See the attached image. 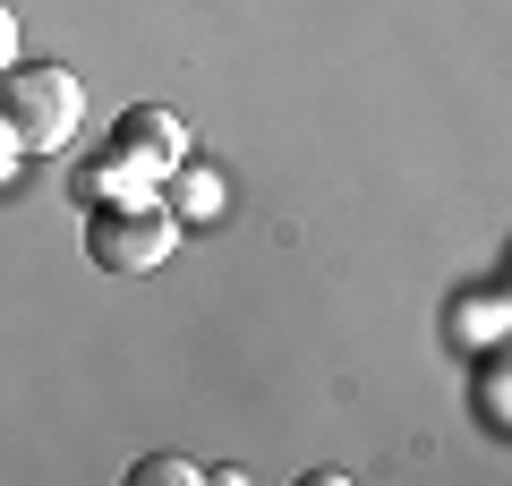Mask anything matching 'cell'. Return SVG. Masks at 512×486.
I'll use <instances>...</instances> for the list:
<instances>
[{
    "mask_svg": "<svg viewBox=\"0 0 512 486\" xmlns=\"http://www.w3.org/2000/svg\"><path fill=\"white\" fill-rule=\"evenodd\" d=\"M180 248V214H163L154 197H111L86 214V256L103 273H154Z\"/></svg>",
    "mask_w": 512,
    "mask_h": 486,
    "instance_id": "7a4b0ae2",
    "label": "cell"
},
{
    "mask_svg": "<svg viewBox=\"0 0 512 486\" xmlns=\"http://www.w3.org/2000/svg\"><path fill=\"white\" fill-rule=\"evenodd\" d=\"M9 60H18V18L0 9V69H9Z\"/></svg>",
    "mask_w": 512,
    "mask_h": 486,
    "instance_id": "52a82bcc",
    "label": "cell"
},
{
    "mask_svg": "<svg viewBox=\"0 0 512 486\" xmlns=\"http://www.w3.org/2000/svg\"><path fill=\"white\" fill-rule=\"evenodd\" d=\"M171 180H180V205H188V214H222V188L205 180V171H188V162H180Z\"/></svg>",
    "mask_w": 512,
    "mask_h": 486,
    "instance_id": "5b68a950",
    "label": "cell"
},
{
    "mask_svg": "<svg viewBox=\"0 0 512 486\" xmlns=\"http://www.w3.org/2000/svg\"><path fill=\"white\" fill-rule=\"evenodd\" d=\"M77 111H86V86H77L69 69H52V60H35V69H0V128L18 137V154H52V145L77 137Z\"/></svg>",
    "mask_w": 512,
    "mask_h": 486,
    "instance_id": "6da1fadb",
    "label": "cell"
},
{
    "mask_svg": "<svg viewBox=\"0 0 512 486\" xmlns=\"http://www.w3.org/2000/svg\"><path fill=\"white\" fill-rule=\"evenodd\" d=\"M478 410H487V418H495V427H504V367H495V376H487V384H478Z\"/></svg>",
    "mask_w": 512,
    "mask_h": 486,
    "instance_id": "8992f818",
    "label": "cell"
},
{
    "mask_svg": "<svg viewBox=\"0 0 512 486\" xmlns=\"http://www.w3.org/2000/svg\"><path fill=\"white\" fill-rule=\"evenodd\" d=\"M128 478H137V486H197L205 469H197V461H180V452H146V461L128 469Z\"/></svg>",
    "mask_w": 512,
    "mask_h": 486,
    "instance_id": "277c9868",
    "label": "cell"
},
{
    "mask_svg": "<svg viewBox=\"0 0 512 486\" xmlns=\"http://www.w3.org/2000/svg\"><path fill=\"white\" fill-rule=\"evenodd\" d=\"M111 171H128L137 188H163L171 171L188 162V128L171 120V111H154V103H137V111H120V128H111Z\"/></svg>",
    "mask_w": 512,
    "mask_h": 486,
    "instance_id": "3957f363",
    "label": "cell"
}]
</instances>
